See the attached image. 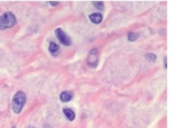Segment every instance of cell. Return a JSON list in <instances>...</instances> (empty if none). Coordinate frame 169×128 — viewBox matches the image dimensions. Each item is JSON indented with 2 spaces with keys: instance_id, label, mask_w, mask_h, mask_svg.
Wrapping results in <instances>:
<instances>
[{
  "instance_id": "6",
  "label": "cell",
  "mask_w": 169,
  "mask_h": 128,
  "mask_svg": "<svg viewBox=\"0 0 169 128\" xmlns=\"http://www.w3.org/2000/svg\"><path fill=\"white\" fill-rule=\"evenodd\" d=\"M60 100L63 102H68L72 100L73 98V94L69 91L63 92L60 96Z\"/></svg>"
},
{
  "instance_id": "12",
  "label": "cell",
  "mask_w": 169,
  "mask_h": 128,
  "mask_svg": "<svg viewBox=\"0 0 169 128\" xmlns=\"http://www.w3.org/2000/svg\"><path fill=\"white\" fill-rule=\"evenodd\" d=\"M164 65H165V68L167 69V57H165L164 58Z\"/></svg>"
},
{
  "instance_id": "1",
  "label": "cell",
  "mask_w": 169,
  "mask_h": 128,
  "mask_svg": "<svg viewBox=\"0 0 169 128\" xmlns=\"http://www.w3.org/2000/svg\"><path fill=\"white\" fill-rule=\"evenodd\" d=\"M26 95L22 91H18L13 97L12 108L14 113L19 114L21 112L24 106L26 103Z\"/></svg>"
},
{
  "instance_id": "8",
  "label": "cell",
  "mask_w": 169,
  "mask_h": 128,
  "mask_svg": "<svg viewBox=\"0 0 169 128\" xmlns=\"http://www.w3.org/2000/svg\"><path fill=\"white\" fill-rule=\"evenodd\" d=\"M138 38V34L135 33H133V32H130L128 33V39L131 42H134Z\"/></svg>"
},
{
  "instance_id": "10",
  "label": "cell",
  "mask_w": 169,
  "mask_h": 128,
  "mask_svg": "<svg viewBox=\"0 0 169 128\" xmlns=\"http://www.w3.org/2000/svg\"><path fill=\"white\" fill-rule=\"evenodd\" d=\"M145 58H146L147 60H148L150 62H154L155 59H156V56H155V54L151 53H149L145 54Z\"/></svg>"
},
{
  "instance_id": "13",
  "label": "cell",
  "mask_w": 169,
  "mask_h": 128,
  "mask_svg": "<svg viewBox=\"0 0 169 128\" xmlns=\"http://www.w3.org/2000/svg\"><path fill=\"white\" fill-rule=\"evenodd\" d=\"M12 128H16V127H13Z\"/></svg>"
},
{
  "instance_id": "9",
  "label": "cell",
  "mask_w": 169,
  "mask_h": 128,
  "mask_svg": "<svg viewBox=\"0 0 169 128\" xmlns=\"http://www.w3.org/2000/svg\"><path fill=\"white\" fill-rule=\"evenodd\" d=\"M93 4L95 7L97 9L100 10H104V3L102 2H100V1L93 2Z\"/></svg>"
},
{
  "instance_id": "5",
  "label": "cell",
  "mask_w": 169,
  "mask_h": 128,
  "mask_svg": "<svg viewBox=\"0 0 169 128\" xmlns=\"http://www.w3.org/2000/svg\"><path fill=\"white\" fill-rule=\"evenodd\" d=\"M89 17L91 21L95 24H100L103 19V16L101 13H93L90 14Z\"/></svg>"
},
{
  "instance_id": "4",
  "label": "cell",
  "mask_w": 169,
  "mask_h": 128,
  "mask_svg": "<svg viewBox=\"0 0 169 128\" xmlns=\"http://www.w3.org/2000/svg\"><path fill=\"white\" fill-rule=\"evenodd\" d=\"M49 51L53 56H57L60 54V47L56 43L50 42Z\"/></svg>"
},
{
  "instance_id": "3",
  "label": "cell",
  "mask_w": 169,
  "mask_h": 128,
  "mask_svg": "<svg viewBox=\"0 0 169 128\" xmlns=\"http://www.w3.org/2000/svg\"><path fill=\"white\" fill-rule=\"evenodd\" d=\"M56 35L57 37V39L59 40L60 42L63 44L64 46H69L71 44V39L70 37L66 33L64 32L62 29L58 28L56 29L55 31Z\"/></svg>"
},
{
  "instance_id": "7",
  "label": "cell",
  "mask_w": 169,
  "mask_h": 128,
  "mask_svg": "<svg viewBox=\"0 0 169 128\" xmlns=\"http://www.w3.org/2000/svg\"><path fill=\"white\" fill-rule=\"evenodd\" d=\"M63 113L64 115L66 117L67 119L69 121H73L75 119V113H74V111L71 109H69V108H64Z\"/></svg>"
},
{
  "instance_id": "11",
  "label": "cell",
  "mask_w": 169,
  "mask_h": 128,
  "mask_svg": "<svg viewBox=\"0 0 169 128\" xmlns=\"http://www.w3.org/2000/svg\"><path fill=\"white\" fill-rule=\"evenodd\" d=\"M49 3H50V4L52 5V6H56V5H57V4H59L58 2H52V1H50Z\"/></svg>"
},
{
  "instance_id": "2",
  "label": "cell",
  "mask_w": 169,
  "mask_h": 128,
  "mask_svg": "<svg viewBox=\"0 0 169 128\" xmlns=\"http://www.w3.org/2000/svg\"><path fill=\"white\" fill-rule=\"evenodd\" d=\"M16 24V18L11 12H7L0 16V29L11 28Z\"/></svg>"
}]
</instances>
